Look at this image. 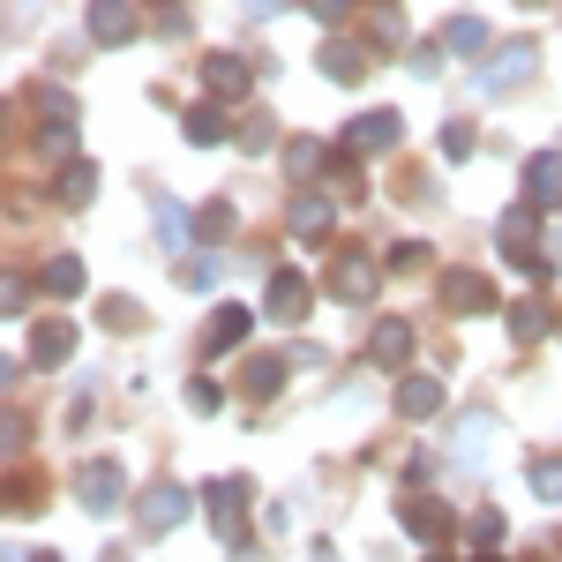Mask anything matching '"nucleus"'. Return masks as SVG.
Instances as JSON below:
<instances>
[{"mask_svg": "<svg viewBox=\"0 0 562 562\" xmlns=\"http://www.w3.org/2000/svg\"><path fill=\"white\" fill-rule=\"evenodd\" d=\"M203 510H211V532H217V540H225L233 555H248V480H240V473L211 480Z\"/></svg>", "mask_w": 562, "mask_h": 562, "instance_id": "nucleus-1", "label": "nucleus"}, {"mask_svg": "<svg viewBox=\"0 0 562 562\" xmlns=\"http://www.w3.org/2000/svg\"><path fill=\"white\" fill-rule=\"evenodd\" d=\"M397 143H405V113H397V105H375V113H352L346 121V143H338V150L383 158V150H397Z\"/></svg>", "mask_w": 562, "mask_h": 562, "instance_id": "nucleus-2", "label": "nucleus"}, {"mask_svg": "<svg viewBox=\"0 0 562 562\" xmlns=\"http://www.w3.org/2000/svg\"><path fill=\"white\" fill-rule=\"evenodd\" d=\"M532 225H540V211H532V203H518V211H503V225H495V248H503V256L518 262V270H532V278H548L555 262H548L540 248H532Z\"/></svg>", "mask_w": 562, "mask_h": 562, "instance_id": "nucleus-3", "label": "nucleus"}, {"mask_svg": "<svg viewBox=\"0 0 562 562\" xmlns=\"http://www.w3.org/2000/svg\"><path fill=\"white\" fill-rule=\"evenodd\" d=\"M83 31H90V45H135L143 15H135V0H90V8H83Z\"/></svg>", "mask_w": 562, "mask_h": 562, "instance_id": "nucleus-4", "label": "nucleus"}, {"mask_svg": "<svg viewBox=\"0 0 562 562\" xmlns=\"http://www.w3.org/2000/svg\"><path fill=\"white\" fill-rule=\"evenodd\" d=\"M262 307H270V323H307V307H315V285H307L301 270H270V293H262Z\"/></svg>", "mask_w": 562, "mask_h": 562, "instance_id": "nucleus-5", "label": "nucleus"}, {"mask_svg": "<svg viewBox=\"0 0 562 562\" xmlns=\"http://www.w3.org/2000/svg\"><path fill=\"white\" fill-rule=\"evenodd\" d=\"M285 225H293V240H301V248H330V233H338V203H330V195H315V188H301V203H293Z\"/></svg>", "mask_w": 562, "mask_h": 562, "instance_id": "nucleus-6", "label": "nucleus"}, {"mask_svg": "<svg viewBox=\"0 0 562 562\" xmlns=\"http://www.w3.org/2000/svg\"><path fill=\"white\" fill-rule=\"evenodd\" d=\"M375 285H383V262L375 256H338L330 262V301H375Z\"/></svg>", "mask_w": 562, "mask_h": 562, "instance_id": "nucleus-7", "label": "nucleus"}, {"mask_svg": "<svg viewBox=\"0 0 562 562\" xmlns=\"http://www.w3.org/2000/svg\"><path fill=\"white\" fill-rule=\"evenodd\" d=\"M76 503H83L90 518H113V510H121V465H105V458L83 465V473H76Z\"/></svg>", "mask_w": 562, "mask_h": 562, "instance_id": "nucleus-8", "label": "nucleus"}, {"mask_svg": "<svg viewBox=\"0 0 562 562\" xmlns=\"http://www.w3.org/2000/svg\"><path fill=\"white\" fill-rule=\"evenodd\" d=\"M525 203L532 211H555L562 203V150H532L525 158Z\"/></svg>", "mask_w": 562, "mask_h": 562, "instance_id": "nucleus-9", "label": "nucleus"}, {"mask_svg": "<svg viewBox=\"0 0 562 562\" xmlns=\"http://www.w3.org/2000/svg\"><path fill=\"white\" fill-rule=\"evenodd\" d=\"M248 90H256V68L240 53H211L203 60V98H248Z\"/></svg>", "mask_w": 562, "mask_h": 562, "instance_id": "nucleus-10", "label": "nucleus"}, {"mask_svg": "<svg viewBox=\"0 0 562 562\" xmlns=\"http://www.w3.org/2000/svg\"><path fill=\"white\" fill-rule=\"evenodd\" d=\"M180 135H188L195 150H217V143H233V128H225V105H217V98L188 105V113H180Z\"/></svg>", "mask_w": 562, "mask_h": 562, "instance_id": "nucleus-11", "label": "nucleus"}, {"mask_svg": "<svg viewBox=\"0 0 562 562\" xmlns=\"http://www.w3.org/2000/svg\"><path fill=\"white\" fill-rule=\"evenodd\" d=\"M135 518H143V532H173V525L188 518V487H150V495L135 503Z\"/></svg>", "mask_w": 562, "mask_h": 562, "instance_id": "nucleus-12", "label": "nucleus"}, {"mask_svg": "<svg viewBox=\"0 0 562 562\" xmlns=\"http://www.w3.org/2000/svg\"><path fill=\"white\" fill-rule=\"evenodd\" d=\"M525 76H532V45H510V53H495V60L480 68V90H487V98H503V90H518Z\"/></svg>", "mask_w": 562, "mask_h": 562, "instance_id": "nucleus-13", "label": "nucleus"}, {"mask_svg": "<svg viewBox=\"0 0 562 562\" xmlns=\"http://www.w3.org/2000/svg\"><path fill=\"white\" fill-rule=\"evenodd\" d=\"M405 352H413V323H405V315H390V323L368 330V360H375V368H405Z\"/></svg>", "mask_w": 562, "mask_h": 562, "instance_id": "nucleus-14", "label": "nucleus"}, {"mask_svg": "<svg viewBox=\"0 0 562 562\" xmlns=\"http://www.w3.org/2000/svg\"><path fill=\"white\" fill-rule=\"evenodd\" d=\"M442 307H458V315H480V307H495V285H487L480 270H450V278H442Z\"/></svg>", "mask_w": 562, "mask_h": 562, "instance_id": "nucleus-15", "label": "nucleus"}, {"mask_svg": "<svg viewBox=\"0 0 562 562\" xmlns=\"http://www.w3.org/2000/svg\"><path fill=\"white\" fill-rule=\"evenodd\" d=\"M397 413L405 420H435L442 413V383L435 375H397Z\"/></svg>", "mask_w": 562, "mask_h": 562, "instance_id": "nucleus-16", "label": "nucleus"}, {"mask_svg": "<svg viewBox=\"0 0 562 562\" xmlns=\"http://www.w3.org/2000/svg\"><path fill=\"white\" fill-rule=\"evenodd\" d=\"M323 76H330V83H360V76H368V45L323 38Z\"/></svg>", "mask_w": 562, "mask_h": 562, "instance_id": "nucleus-17", "label": "nucleus"}, {"mask_svg": "<svg viewBox=\"0 0 562 562\" xmlns=\"http://www.w3.org/2000/svg\"><path fill=\"white\" fill-rule=\"evenodd\" d=\"M248 330H256V315H248V307H217V315H211V330H203V352L217 360V352H233V346H240Z\"/></svg>", "mask_w": 562, "mask_h": 562, "instance_id": "nucleus-18", "label": "nucleus"}, {"mask_svg": "<svg viewBox=\"0 0 562 562\" xmlns=\"http://www.w3.org/2000/svg\"><path fill=\"white\" fill-rule=\"evenodd\" d=\"M76 352V323H38L31 330V368H60Z\"/></svg>", "mask_w": 562, "mask_h": 562, "instance_id": "nucleus-19", "label": "nucleus"}, {"mask_svg": "<svg viewBox=\"0 0 562 562\" xmlns=\"http://www.w3.org/2000/svg\"><path fill=\"white\" fill-rule=\"evenodd\" d=\"M397 525H405L413 540H442V532H450V510H442V503H428V495H405Z\"/></svg>", "mask_w": 562, "mask_h": 562, "instance_id": "nucleus-20", "label": "nucleus"}, {"mask_svg": "<svg viewBox=\"0 0 562 562\" xmlns=\"http://www.w3.org/2000/svg\"><path fill=\"white\" fill-rule=\"evenodd\" d=\"M53 195H60L68 211H83L90 195H98V166H90V158H68V166H60V180H53Z\"/></svg>", "mask_w": 562, "mask_h": 562, "instance_id": "nucleus-21", "label": "nucleus"}, {"mask_svg": "<svg viewBox=\"0 0 562 562\" xmlns=\"http://www.w3.org/2000/svg\"><path fill=\"white\" fill-rule=\"evenodd\" d=\"M548 330H555V307L548 301H518L510 307V338H518V346H540Z\"/></svg>", "mask_w": 562, "mask_h": 562, "instance_id": "nucleus-22", "label": "nucleus"}, {"mask_svg": "<svg viewBox=\"0 0 562 562\" xmlns=\"http://www.w3.org/2000/svg\"><path fill=\"white\" fill-rule=\"evenodd\" d=\"M442 53H458V60H473V53H487V23H480V15H458V23L442 31Z\"/></svg>", "mask_w": 562, "mask_h": 562, "instance_id": "nucleus-23", "label": "nucleus"}, {"mask_svg": "<svg viewBox=\"0 0 562 562\" xmlns=\"http://www.w3.org/2000/svg\"><path fill=\"white\" fill-rule=\"evenodd\" d=\"M240 390H248V397H278V390H285V360H278V352H270V360H248V368H240Z\"/></svg>", "mask_w": 562, "mask_h": 562, "instance_id": "nucleus-24", "label": "nucleus"}, {"mask_svg": "<svg viewBox=\"0 0 562 562\" xmlns=\"http://www.w3.org/2000/svg\"><path fill=\"white\" fill-rule=\"evenodd\" d=\"M158 248H166V256L188 248V211H180L173 195H158Z\"/></svg>", "mask_w": 562, "mask_h": 562, "instance_id": "nucleus-25", "label": "nucleus"}, {"mask_svg": "<svg viewBox=\"0 0 562 562\" xmlns=\"http://www.w3.org/2000/svg\"><path fill=\"white\" fill-rule=\"evenodd\" d=\"M45 293L76 301V293H83V262H76V256H53V262H45Z\"/></svg>", "mask_w": 562, "mask_h": 562, "instance_id": "nucleus-26", "label": "nucleus"}, {"mask_svg": "<svg viewBox=\"0 0 562 562\" xmlns=\"http://www.w3.org/2000/svg\"><path fill=\"white\" fill-rule=\"evenodd\" d=\"M532 495H540V503H562V450L532 458Z\"/></svg>", "mask_w": 562, "mask_h": 562, "instance_id": "nucleus-27", "label": "nucleus"}, {"mask_svg": "<svg viewBox=\"0 0 562 562\" xmlns=\"http://www.w3.org/2000/svg\"><path fill=\"white\" fill-rule=\"evenodd\" d=\"M217 278H225V262H217V256H188V262H180V285H188V293H211Z\"/></svg>", "mask_w": 562, "mask_h": 562, "instance_id": "nucleus-28", "label": "nucleus"}, {"mask_svg": "<svg viewBox=\"0 0 562 562\" xmlns=\"http://www.w3.org/2000/svg\"><path fill=\"white\" fill-rule=\"evenodd\" d=\"M285 173H293V180H315V173H323V143H315V135H301V143L285 150Z\"/></svg>", "mask_w": 562, "mask_h": 562, "instance_id": "nucleus-29", "label": "nucleus"}, {"mask_svg": "<svg viewBox=\"0 0 562 562\" xmlns=\"http://www.w3.org/2000/svg\"><path fill=\"white\" fill-rule=\"evenodd\" d=\"M480 450H487V413H465V420H458V458L480 465Z\"/></svg>", "mask_w": 562, "mask_h": 562, "instance_id": "nucleus-30", "label": "nucleus"}, {"mask_svg": "<svg viewBox=\"0 0 562 562\" xmlns=\"http://www.w3.org/2000/svg\"><path fill=\"white\" fill-rule=\"evenodd\" d=\"M435 150H442V158H473V128H465V121H442Z\"/></svg>", "mask_w": 562, "mask_h": 562, "instance_id": "nucleus-31", "label": "nucleus"}, {"mask_svg": "<svg viewBox=\"0 0 562 562\" xmlns=\"http://www.w3.org/2000/svg\"><path fill=\"white\" fill-rule=\"evenodd\" d=\"M465 532H473L480 548H503V510H473V525H465Z\"/></svg>", "mask_w": 562, "mask_h": 562, "instance_id": "nucleus-32", "label": "nucleus"}, {"mask_svg": "<svg viewBox=\"0 0 562 562\" xmlns=\"http://www.w3.org/2000/svg\"><path fill=\"white\" fill-rule=\"evenodd\" d=\"M31 105H38L45 121H76V105H68V90H31Z\"/></svg>", "mask_w": 562, "mask_h": 562, "instance_id": "nucleus-33", "label": "nucleus"}, {"mask_svg": "<svg viewBox=\"0 0 562 562\" xmlns=\"http://www.w3.org/2000/svg\"><path fill=\"white\" fill-rule=\"evenodd\" d=\"M76 150V121H45V158H68Z\"/></svg>", "mask_w": 562, "mask_h": 562, "instance_id": "nucleus-34", "label": "nucleus"}, {"mask_svg": "<svg viewBox=\"0 0 562 562\" xmlns=\"http://www.w3.org/2000/svg\"><path fill=\"white\" fill-rule=\"evenodd\" d=\"M188 405H195V413H217V405H225V390H217L211 375H195V383H188Z\"/></svg>", "mask_w": 562, "mask_h": 562, "instance_id": "nucleus-35", "label": "nucleus"}, {"mask_svg": "<svg viewBox=\"0 0 562 562\" xmlns=\"http://www.w3.org/2000/svg\"><path fill=\"white\" fill-rule=\"evenodd\" d=\"M307 15L330 31V23H346V15H352V0H307Z\"/></svg>", "mask_w": 562, "mask_h": 562, "instance_id": "nucleus-36", "label": "nucleus"}, {"mask_svg": "<svg viewBox=\"0 0 562 562\" xmlns=\"http://www.w3.org/2000/svg\"><path fill=\"white\" fill-rule=\"evenodd\" d=\"M225 225H233V211H225V203H211V211H195V233H203V240H211V233H225Z\"/></svg>", "mask_w": 562, "mask_h": 562, "instance_id": "nucleus-37", "label": "nucleus"}, {"mask_svg": "<svg viewBox=\"0 0 562 562\" xmlns=\"http://www.w3.org/2000/svg\"><path fill=\"white\" fill-rule=\"evenodd\" d=\"M405 38V23H397V8H383V15H375V45H397Z\"/></svg>", "mask_w": 562, "mask_h": 562, "instance_id": "nucleus-38", "label": "nucleus"}, {"mask_svg": "<svg viewBox=\"0 0 562 562\" xmlns=\"http://www.w3.org/2000/svg\"><path fill=\"white\" fill-rule=\"evenodd\" d=\"M270 135H278V128H262V121H248V128L233 135V143H240V150H270Z\"/></svg>", "mask_w": 562, "mask_h": 562, "instance_id": "nucleus-39", "label": "nucleus"}, {"mask_svg": "<svg viewBox=\"0 0 562 562\" xmlns=\"http://www.w3.org/2000/svg\"><path fill=\"white\" fill-rule=\"evenodd\" d=\"M420 262H428V248H420V240H405V248L390 256V270H420Z\"/></svg>", "mask_w": 562, "mask_h": 562, "instance_id": "nucleus-40", "label": "nucleus"}, {"mask_svg": "<svg viewBox=\"0 0 562 562\" xmlns=\"http://www.w3.org/2000/svg\"><path fill=\"white\" fill-rule=\"evenodd\" d=\"M240 8H248V15H278L285 0H240Z\"/></svg>", "mask_w": 562, "mask_h": 562, "instance_id": "nucleus-41", "label": "nucleus"}, {"mask_svg": "<svg viewBox=\"0 0 562 562\" xmlns=\"http://www.w3.org/2000/svg\"><path fill=\"white\" fill-rule=\"evenodd\" d=\"M31 562H60V555H31Z\"/></svg>", "mask_w": 562, "mask_h": 562, "instance_id": "nucleus-42", "label": "nucleus"}, {"mask_svg": "<svg viewBox=\"0 0 562 562\" xmlns=\"http://www.w3.org/2000/svg\"><path fill=\"white\" fill-rule=\"evenodd\" d=\"M480 562H495V548H487V555H480Z\"/></svg>", "mask_w": 562, "mask_h": 562, "instance_id": "nucleus-43", "label": "nucleus"}, {"mask_svg": "<svg viewBox=\"0 0 562 562\" xmlns=\"http://www.w3.org/2000/svg\"><path fill=\"white\" fill-rule=\"evenodd\" d=\"M428 562H450V555H428Z\"/></svg>", "mask_w": 562, "mask_h": 562, "instance_id": "nucleus-44", "label": "nucleus"}]
</instances>
